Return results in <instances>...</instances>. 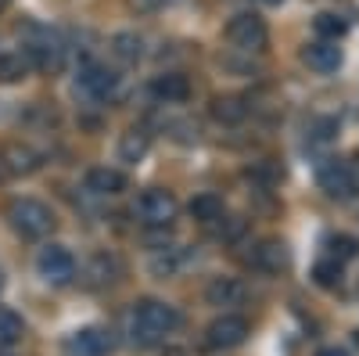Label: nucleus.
I'll use <instances>...</instances> for the list:
<instances>
[{
	"label": "nucleus",
	"instance_id": "1",
	"mask_svg": "<svg viewBox=\"0 0 359 356\" xmlns=\"http://www.w3.org/2000/svg\"><path fill=\"white\" fill-rule=\"evenodd\" d=\"M180 328V313L162 299H140L130 313V338L137 345H158Z\"/></svg>",
	"mask_w": 359,
	"mask_h": 356
},
{
	"label": "nucleus",
	"instance_id": "2",
	"mask_svg": "<svg viewBox=\"0 0 359 356\" xmlns=\"http://www.w3.org/2000/svg\"><path fill=\"white\" fill-rule=\"evenodd\" d=\"M8 220L15 227V234L29 237V242H40V237H47L54 230V213H50V205H43L40 198H18L11 202V209H8Z\"/></svg>",
	"mask_w": 359,
	"mask_h": 356
},
{
	"label": "nucleus",
	"instance_id": "3",
	"mask_svg": "<svg viewBox=\"0 0 359 356\" xmlns=\"http://www.w3.org/2000/svg\"><path fill=\"white\" fill-rule=\"evenodd\" d=\"M226 40L237 47V51H248V54H259L266 51L269 44V33H266V22L252 11H241L226 22Z\"/></svg>",
	"mask_w": 359,
	"mask_h": 356
},
{
	"label": "nucleus",
	"instance_id": "4",
	"mask_svg": "<svg viewBox=\"0 0 359 356\" xmlns=\"http://www.w3.org/2000/svg\"><path fill=\"white\" fill-rule=\"evenodd\" d=\"M22 54L29 58V65L43 72H57L65 65V44L54 33H47V29H33V40L22 47Z\"/></svg>",
	"mask_w": 359,
	"mask_h": 356
},
{
	"label": "nucleus",
	"instance_id": "5",
	"mask_svg": "<svg viewBox=\"0 0 359 356\" xmlns=\"http://www.w3.org/2000/svg\"><path fill=\"white\" fill-rule=\"evenodd\" d=\"M133 213L140 216V223L147 227H169L180 213V202L172 198V191H162V187H151V191H144L133 205Z\"/></svg>",
	"mask_w": 359,
	"mask_h": 356
},
{
	"label": "nucleus",
	"instance_id": "6",
	"mask_svg": "<svg viewBox=\"0 0 359 356\" xmlns=\"http://www.w3.org/2000/svg\"><path fill=\"white\" fill-rule=\"evenodd\" d=\"M76 91L86 98V101H111L118 94V76L108 72L104 65L97 62H86L76 76Z\"/></svg>",
	"mask_w": 359,
	"mask_h": 356
},
{
	"label": "nucleus",
	"instance_id": "7",
	"mask_svg": "<svg viewBox=\"0 0 359 356\" xmlns=\"http://www.w3.org/2000/svg\"><path fill=\"white\" fill-rule=\"evenodd\" d=\"M36 270L47 284H69L76 277V256L65 249V245H47L40 256H36Z\"/></svg>",
	"mask_w": 359,
	"mask_h": 356
},
{
	"label": "nucleus",
	"instance_id": "8",
	"mask_svg": "<svg viewBox=\"0 0 359 356\" xmlns=\"http://www.w3.org/2000/svg\"><path fill=\"white\" fill-rule=\"evenodd\" d=\"M248 338V320L237 313H223L205 328V345L208 349H233Z\"/></svg>",
	"mask_w": 359,
	"mask_h": 356
},
{
	"label": "nucleus",
	"instance_id": "9",
	"mask_svg": "<svg viewBox=\"0 0 359 356\" xmlns=\"http://www.w3.org/2000/svg\"><path fill=\"white\" fill-rule=\"evenodd\" d=\"M316 176H320V187L331 195V198H348V195L355 191V169H352L348 162H341V159L320 162Z\"/></svg>",
	"mask_w": 359,
	"mask_h": 356
},
{
	"label": "nucleus",
	"instance_id": "10",
	"mask_svg": "<svg viewBox=\"0 0 359 356\" xmlns=\"http://www.w3.org/2000/svg\"><path fill=\"white\" fill-rule=\"evenodd\" d=\"M65 349H69L72 356H108V352L115 349V338H111V331H104V328H79V331L69 335Z\"/></svg>",
	"mask_w": 359,
	"mask_h": 356
},
{
	"label": "nucleus",
	"instance_id": "11",
	"mask_svg": "<svg viewBox=\"0 0 359 356\" xmlns=\"http://www.w3.org/2000/svg\"><path fill=\"white\" fill-rule=\"evenodd\" d=\"M248 263L255 266V270H262V274H280V270H287V249H284V242L266 237V242H259L252 249Z\"/></svg>",
	"mask_w": 359,
	"mask_h": 356
},
{
	"label": "nucleus",
	"instance_id": "12",
	"mask_svg": "<svg viewBox=\"0 0 359 356\" xmlns=\"http://www.w3.org/2000/svg\"><path fill=\"white\" fill-rule=\"evenodd\" d=\"M83 184H86L90 195H97V198H115V195L126 191V176L118 169H111V166H94L86 173Z\"/></svg>",
	"mask_w": 359,
	"mask_h": 356
},
{
	"label": "nucleus",
	"instance_id": "13",
	"mask_svg": "<svg viewBox=\"0 0 359 356\" xmlns=\"http://www.w3.org/2000/svg\"><path fill=\"white\" fill-rule=\"evenodd\" d=\"M302 58H306V65H309L313 72H320V76L341 69V47H338V40H316V44L306 47Z\"/></svg>",
	"mask_w": 359,
	"mask_h": 356
},
{
	"label": "nucleus",
	"instance_id": "14",
	"mask_svg": "<svg viewBox=\"0 0 359 356\" xmlns=\"http://www.w3.org/2000/svg\"><path fill=\"white\" fill-rule=\"evenodd\" d=\"M151 94L162 101V105H184L191 98V79L184 72H162L155 76L151 83Z\"/></svg>",
	"mask_w": 359,
	"mask_h": 356
},
{
	"label": "nucleus",
	"instance_id": "15",
	"mask_svg": "<svg viewBox=\"0 0 359 356\" xmlns=\"http://www.w3.org/2000/svg\"><path fill=\"white\" fill-rule=\"evenodd\" d=\"M245 284L237 281V277H216L212 284L205 288V299L212 303V306H241L245 303Z\"/></svg>",
	"mask_w": 359,
	"mask_h": 356
},
{
	"label": "nucleus",
	"instance_id": "16",
	"mask_svg": "<svg viewBox=\"0 0 359 356\" xmlns=\"http://www.w3.org/2000/svg\"><path fill=\"white\" fill-rule=\"evenodd\" d=\"M111 58L115 62H123V65H137L140 58H144V40L137 33H115L111 44H108Z\"/></svg>",
	"mask_w": 359,
	"mask_h": 356
},
{
	"label": "nucleus",
	"instance_id": "17",
	"mask_svg": "<svg viewBox=\"0 0 359 356\" xmlns=\"http://www.w3.org/2000/svg\"><path fill=\"white\" fill-rule=\"evenodd\" d=\"M187 266V252L184 249H158L151 256V274L155 277H176Z\"/></svg>",
	"mask_w": 359,
	"mask_h": 356
},
{
	"label": "nucleus",
	"instance_id": "18",
	"mask_svg": "<svg viewBox=\"0 0 359 356\" xmlns=\"http://www.w3.org/2000/svg\"><path fill=\"white\" fill-rule=\"evenodd\" d=\"M223 213H226V205H223V198L212 195V191H205V195H198V198L191 202V216L201 220V223H219Z\"/></svg>",
	"mask_w": 359,
	"mask_h": 356
},
{
	"label": "nucleus",
	"instance_id": "19",
	"mask_svg": "<svg viewBox=\"0 0 359 356\" xmlns=\"http://www.w3.org/2000/svg\"><path fill=\"white\" fill-rule=\"evenodd\" d=\"M22 338H25V320H22L15 310L0 306V349H11V345H18Z\"/></svg>",
	"mask_w": 359,
	"mask_h": 356
},
{
	"label": "nucleus",
	"instance_id": "20",
	"mask_svg": "<svg viewBox=\"0 0 359 356\" xmlns=\"http://www.w3.org/2000/svg\"><path fill=\"white\" fill-rule=\"evenodd\" d=\"M4 166H8V173H33V169H40V155L33 152V147H25V144H11V147H4Z\"/></svg>",
	"mask_w": 359,
	"mask_h": 356
},
{
	"label": "nucleus",
	"instance_id": "21",
	"mask_svg": "<svg viewBox=\"0 0 359 356\" xmlns=\"http://www.w3.org/2000/svg\"><path fill=\"white\" fill-rule=\"evenodd\" d=\"M29 58L22 54V51H4L0 54V83H18V79H25L29 76Z\"/></svg>",
	"mask_w": 359,
	"mask_h": 356
},
{
	"label": "nucleus",
	"instance_id": "22",
	"mask_svg": "<svg viewBox=\"0 0 359 356\" xmlns=\"http://www.w3.org/2000/svg\"><path fill=\"white\" fill-rule=\"evenodd\" d=\"M147 133L144 130H126L123 137H118V159L123 162H140L147 155Z\"/></svg>",
	"mask_w": 359,
	"mask_h": 356
},
{
	"label": "nucleus",
	"instance_id": "23",
	"mask_svg": "<svg viewBox=\"0 0 359 356\" xmlns=\"http://www.w3.org/2000/svg\"><path fill=\"white\" fill-rule=\"evenodd\" d=\"M245 115H248V105L237 101V98H216L212 101V119H216V123L233 126V123H241Z\"/></svg>",
	"mask_w": 359,
	"mask_h": 356
},
{
	"label": "nucleus",
	"instance_id": "24",
	"mask_svg": "<svg viewBox=\"0 0 359 356\" xmlns=\"http://www.w3.org/2000/svg\"><path fill=\"white\" fill-rule=\"evenodd\" d=\"M316 37L320 40H341L345 37V29H348V22L341 18V15H331V11H323V15H316Z\"/></svg>",
	"mask_w": 359,
	"mask_h": 356
},
{
	"label": "nucleus",
	"instance_id": "25",
	"mask_svg": "<svg viewBox=\"0 0 359 356\" xmlns=\"http://www.w3.org/2000/svg\"><path fill=\"white\" fill-rule=\"evenodd\" d=\"M334 133H338V123H334V119H316V123L309 126V140H313V144H327Z\"/></svg>",
	"mask_w": 359,
	"mask_h": 356
},
{
	"label": "nucleus",
	"instance_id": "26",
	"mask_svg": "<svg viewBox=\"0 0 359 356\" xmlns=\"http://www.w3.org/2000/svg\"><path fill=\"white\" fill-rule=\"evenodd\" d=\"M316 284H323V288L341 284V263H320L316 266Z\"/></svg>",
	"mask_w": 359,
	"mask_h": 356
},
{
	"label": "nucleus",
	"instance_id": "27",
	"mask_svg": "<svg viewBox=\"0 0 359 356\" xmlns=\"http://www.w3.org/2000/svg\"><path fill=\"white\" fill-rule=\"evenodd\" d=\"M331 252L338 256V259H352L355 256V237H331Z\"/></svg>",
	"mask_w": 359,
	"mask_h": 356
},
{
	"label": "nucleus",
	"instance_id": "28",
	"mask_svg": "<svg viewBox=\"0 0 359 356\" xmlns=\"http://www.w3.org/2000/svg\"><path fill=\"white\" fill-rule=\"evenodd\" d=\"M133 4H137L140 11H162V8H172V4H180V0H133Z\"/></svg>",
	"mask_w": 359,
	"mask_h": 356
},
{
	"label": "nucleus",
	"instance_id": "29",
	"mask_svg": "<svg viewBox=\"0 0 359 356\" xmlns=\"http://www.w3.org/2000/svg\"><path fill=\"white\" fill-rule=\"evenodd\" d=\"M316 356H348V352H345V349H320Z\"/></svg>",
	"mask_w": 359,
	"mask_h": 356
},
{
	"label": "nucleus",
	"instance_id": "30",
	"mask_svg": "<svg viewBox=\"0 0 359 356\" xmlns=\"http://www.w3.org/2000/svg\"><path fill=\"white\" fill-rule=\"evenodd\" d=\"M162 356H184V349H165Z\"/></svg>",
	"mask_w": 359,
	"mask_h": 356
},
{
	"label": "nucleus",
	"instance_id": "31",
	"mask_svg": "<svg viewBox=\"0 0 359 356\" xmlns=\"http://www.w3.org/2000/svg\"><path fill=\"white\" fill-rule=\"evenodd\" d=\"M262 4H269V8H277V4H284V0H262Z\"/></svg>",
	"mask_w": 359,
	"mask_h": 356
},
{
	"label": "nucleus",
	"instance_id": "32",
	"mask_svg": "<svg viewBox=\"0 0 359 356\" xmlns=\"http://www.w3.org/2000/svg\"><path fill=\"white\" fill-rule=\"evenodd\" d=\"M8 4H11V0H0V11H8Z\"/></svg>",
	"mask_w": 359,
	"mask_h": 356
},
{
	"label": "nucleus",
	"instance_id": "33",
	"mask_svg": "<svg viewBox=\"0 0 359 356\" xmlns=\"http://www.w3.org/2000/svg\"><path fill=\"white\" fill-rule=\"evenodd\" d=\"M0 356H15V352H11V349H0Z\"/></svg>",
	"mask_w": 359,
	"mask_h": 356
}]
</instances>
